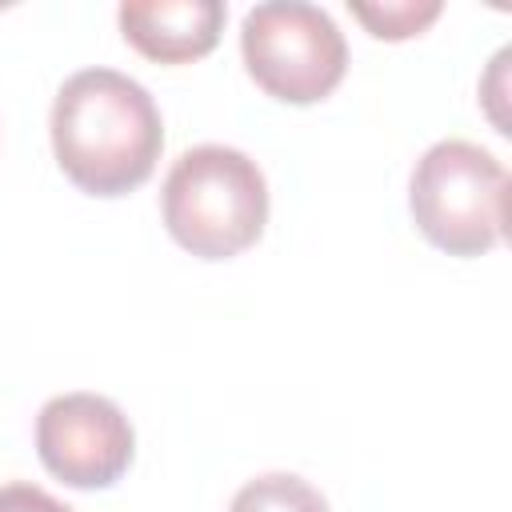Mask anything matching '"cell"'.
Here are the masks:
<instances>
[{"label":"cell","mask_w":512,"mask_h":512,"mask_svg":"<svg viewBox=\"0 0 512 512\" xmlns=\"http://www.w3.org/2000/svg\"><path fill=\"white\" fill-rule=\"evenodd\" d=\"M408 208L424 240L440 252L484 256L504 236L508 172L472 140H440L412 168Z\"/></svg>","instance_id":"3957f363"},{"label":"cell","mask_w":512,"mask_h":512,"mask_svg":"<svg viewBox=\"0 0 512 512\" xmlns=\"http://www.w3.org/2000/svg\"><path fill=\"white\" fill-rule=\"evenodd\" d=\"M352 16L380 40H408L424 32L440 16V0H384V4H352Z\"/></svg>","instance_id":"ba28073f"},{"label":"cell","mask_w":512,"mask_h":512,"mask_svg":"<svg viewBox=\"0 0 512 512\" xmlns=\"http://www.w3.org/2000/svg\"><path fill=\"white\" fill-rule=\"evenodd\" d=\"M40 464L68 488H108L116 484L136 452L128 416L96 392L52 396L36 416Z\"/></svg>","instance_id":"5b68a950"},{"label":"cell","mask_w":512,"mask_h":512,"mask_svg":"<svg viewBox=\"0 0 512 512\" xmlns=\"http://www.w3.org/2000/svg\"><path fill=\"white\" fill-rule=\"evenodd\" d=\"M164 148L160 108L144 84L116 68L68 76L52 100V152L60 172L88 196L140 188Z\"/></svg>","instance_id":"6da1fadb"},{"label":"cell","mask_w":512,"mask_h":512,"mask_svg":"<svg viewBox=\"0 0 512 512\" xmlns=\"http://www.w3.org/2000/svg\"><path fill=\"white\" fill-rule=\"evenodd\" d=\"M248 76L284 104L324 100L348 72V44L336 20L304 0H268L240 24Z\"/></svg>","instance_id":"277c9868"},{"label":"cell","mask_w":512,"mask_h":512,"mask_svg":"<svg viewBox=\"0 0 512 512\" xmlns=\"http://www.w3.org/2000/svg\"><path fill=\"white\" fill-rule=\"evenodd\" d=\"M160 208L168 236L184 252L228 260L260 240L268 224V184L240 148L196 144L168 168Z\"/></svg>","instance_id":"7a4b0ae2"},{"label":"cell","mask_w":512,"mask_h":512,"mask_svg":"<svg viewBox=\"0 0 512 512\" xmlns=\"http://www.w3.org/2000/svg\"><path fill=\"white\" fill-rule=\"evenodd\" d=\"M0 512H76V508L60 504L56 496H48L36 484L16 480V484H4L0 488Z\"/></svg>","instance_id":"9c48e42d"},{"label":"cell","mask_w":512,"mask_h":512,"mask_svg":"<svg viewBox=\"0 0 512 512\" xmlns=\"http://www.w3.org/2000/svg\"><path fill=\"white\" fill-rule=\"evenodd\" d=\"M224 28L220 0H128L120 4L124 40L160 64H188L216 48Z\"/></svg>","instance_id":"8992f818"},{"label":"cell","mask_w":512,"mask_h":512,"mask_svg":"<svg viewBox=\"0 0 512 512\" xmlns=\"http://www.w3.org/2000/svg\"><path fill=\"white\" fill-rule=\"evenodd\" d=\"M228 512H328V500L304 476L268 472V476L248 480L232 496Z\"/></svg>","instance_id":"52a82bcc"}]
</instances>
